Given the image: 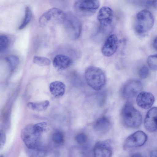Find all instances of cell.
<instances>
[{
    "instance_id": "6da1fadb",
    "label": "cell",
    "mask_w": 157,
    "mask_h": 157,
    "mask_svg": "<svg viewBox=\"0 0 157 157\" xmlns=\"http://www.w3.org/2000/svg\"><path fill=\"white\" fill-rule=\"evenodd\" d=\"M85 77L88 85L95 90H100L106 83V78L104 71L96 67H88L85 71Z\"/></svg>"
},
{
    "instance_id": "7a4b0ae2",
    "label": "cell",
    "mask_w": 157,
    "mask_h": 157,
    "mask_svg": "<svg viewBox=\"0 0 157 157\" xmlns=\"http://www.w3.org/2000/svg\"><path fill=\"white\" fill-rule=\"evenodd\" d=\"M121 115L124 124L128 127L136 128L141 124V114L130 103L127 102L124 105Z\"/></svg>"
},
{
    "instance_id": "3957f363",
    "label": "cell",
    "mask_w": 157,
    "mask_h": 157,
    "mask_svg": "<svg viewBox=\"0 0 157 157\" xmlns=\"http://www.w3.org/2000/svg\"><path fill=\"white\" fill-rule=\"evenodd\" d=\"M154 19L152 13L146 9L142 10L136 15L135 20L134 29L138 33H145L152 28Z\"/></svg>"
},
{
    "instance_id": "277c9868",
    "label": "cell",
    "mask_w": 157,
    "mask_h": 157,
    "mask_svg": "<svg viewBox=\"0 0 157 157\" xmlns=\"http://www.w3.org/2000/svg\"><path fill=\"white\" fill-rule=\"evenodd\" d=\"M42 134L35 128L33 125H28L22 130L21 137L28 149L35 150L39 148Z\"/></svg>"
},
{
    "instance_id": "5b68a950",
    "label": "cell",
    "mask_w": 157,
    "mask_h": 157,
    "mask_svg": "<svg viewBox=\"0 0 157 157\" xmlns=\"http://www.w3.org/2000/svg\"><path fill=\"white\" fill-rule=\"evenodd\" d=\"M99 6L98 0H78L75 2L74 8L79 15L87 17L94 13Z\"/></svg>"
},
{
    "instance_id": "8992f818",
    "label": "cell",
    "mask_w": 157,
    "mask_h": 157,
    "mask_svg": "<svg viewBox=\"0 0 157 157\" xmlns=\"http://www.w3.org/2000/svg\"><path fill=\"white\" fill-rule=\"evenodd\" d=\"M66 13L57 8L50 9L44 12L40 17L39 23L42 26L51 23H63Z\"/></svg>"
},
{
    "instance_id": "52a82bcc",
    "label": "cell",
    "mask_w": 157,
    "mask_h": 157,
    "mask_svg": "<svg viewBox=\"0 0 157 157\" xmlns=\"http://www.w3.org/2000/svg\"><path fill=\"white\" fill-rule=\"evenodd\" d=\"M63 23L74 39H77L79 37L82 30V24L75 16L70 13H66Z\"/></svg>"
},
{
    "instance_id": "ba28073f",
    "label": "cell",
    "mask_w": 157,
    "mask_h": 157,
    "mask_svg": "<svg viewBox=\"0 0 157 157\" xmlns=\"http://www.w3.org/2000/svg\"><path fill=\"white\" fill-rule=\"evenodd\" d=\"M147 140V135L143 131H138L128 136L123 144L124 149L142 146Z\"/></svg>"
},
{
    "instance_id": "9c48e42d",
    "label": "cell",
    "mask_w": 157,
    "mask_h": 157,
    "mask_svg": "<svg viewBox=\"0 0 157 157\" xmlns=\"http://www.w3.org/2000/svg\"><path fill=\"white\" fill-rule=\"evenodd\" d=\"M143 86L139 81L135 80L129 81L123 87L122 93L125 98L130 99L137 96L142 90Z\"/></svg>"
},
{
    "instance_id": "30bf717a",
    "label": "cell",
    "mask_w": 157,
    "mask_h": 157,
    "mask_svg": "<svg viewBox=\"0 0 157 157\" xmlns=\"http://www.w3.org/2000/svg\"><path fill=\"white\" fill-rule=\"evenodd\" d=\"M112 152L111 141L110 139L99 141L94 145V153L95 157H110Z\"/></svg>"
},
{
    "instance_id": "8fae6325",
    "label": "cell",
    "mask_w": 157,
    "mask_h": 157,
    "mask_svg": "<svg viewBox=\"0 0 157 157\" xmlns=\"http://www.w3.org/2000/svg\"><path fill=\"white\" fill-rule=\"evenodd\" d=\"M113 18V12L109 7L104 6L99 10L97 18L101 28L105 29L111 25Z\"/></svg>"
},
{
    "instance_id": "7c38bea8",
    "label": "cell",
    "mask_w": 157,
    "mask_h": 157,
    "mask_svg": "<svg viewBox=\"0 0 157 157\" xmlns=\"http://www.w3.org/2000/svg\"><path fill=\"white\" fill-rule=\"evenodd\" d=\"M118 40L117 36L114 34L110 35L104 44L101 52L103 55L106 57H110L116 52L117 48Z\"/></svg>"
},
{
    "instance_id": "4fadbf2b",
    "label": "cell",
    "mask_w": 157,
    "mask_h": 157,
    "mask_svg": "<svg viewBox=\"0 0 157 157\" xmlns=\"http://www.w3.org/2000/svg\"><path fill=\"white\" fill-rule=\"evenodd\" d=\"M145 128L152 132L157 129V107L151 108L147 112L144 121Z\"/></svg>"
},
{
    "instance_id": "5bb4252c",
    "label": "cell",
    "mask_w": 157,
    "mask_h": 157,
    "mask_svg": "<svg viewBox=\"0 0 157 157\" xmlns=\"http://www.w3.org/2000/svg\"><path fill=\"white\" fill-rule=\"evenodd\" d=\"M155 101L154 95L151 93L147 91L141 92L137 96L136 101L140 107L144 109L150 108Z\"/></svg>"
},
{
    "instance_id": "9a60e30c",
    "label": "cell",
    "mask_w": 157,
    "mask_h": 157,
    "mask_svg": "<svg viewBox=\"0 0 157 157\" xmlns=\"http://www.w3.org/2000/svg\"><path fill=\"white\" fill-rule=\"evenodd\" d=\"M71 59L65 55L59 54L54 58L53 64L56 68L60 70H65L69 67L72 64Z\"/></svg>"
},
{
    "instance_id": "2e32d148",
    "label": "cell",
    "mask_w": 157,
    "mask_h": 157,
    "mask_svg": "<svg viewBox=\"0 0 157 157\" xmlns=\"http://www.w3.org/2000/svg\"><path fill=\"white\" fill-rule=\"evenodd\" d=\"M111 125V122L109 119L106 117L103 116L96 121L93 125V128L98 132L104 133L109 130Z\"/></svg>"
},
{
    "instance_id": "e0dca14e",
    "label": "cell",
    "mask_w": 157,
    "mask_h": 157,
    "mask_svg": "<svg viewBox=\"0 0 157 157\" xmlns=\"http://www.w3.org/2000/svg\"><path fill=\"white\" fill-rule=\"evenodd\" d=\"M51 94L56 98H59L63 95L66 89L65 85L59 81H55L51 82L49 86Z\"/></svg>"
},
{
    "instance_id": "ac0fdd59",
    "label": "cell",
    "mask_w": 157,
    "mask_h": 157,
    "mask_svg": "<svg viewBox=\"0 0 157 157\" xmlns=\"http://www.w3.org/2000/svg\"><path fill=\"white\" fill-rule=\"evenodd\" d=\"M49 105V101L45 100L38 102H29L27 104L28 107L30 109L37 111L45 110Z\"/></svg>"
},
{
    "instance_id": "d6986e66",
    "label": "cell",
    "mask_w": 157,
    "mask_h": 157,
    "mask_svg": "<svg viewBox=\"0 0 157 157\" xmlns=\"http://www.w3.org/2000/svg\"><path fill=\"white\" fill-rule=\"evenodd\" d=\"M33 17L31 10L29 6L26 7L25 10L24 18L21 25L18 27L20 30L25 28L31 21Z\"/></svg>"
},
{
    "instance_id": "ffe728a7",
    "label": "cell",
    "mask_w": 157,
    "mask_h": 157,
    "mask_svg": "<svg viewBox=\"0 0 157 157\" xmlns=\"http://www.w3.org/2000/svg\"><path fill=\"white\" fill-rule=\"evenodd\" d=\"M33 61L34 63L41 66H49L51 63V61L49 59L43 56H35Z\"/></svg>"
},
{
    "instance_id": "44dd1931",
    "label": "cell",
    "mask_w": 157,
    "mask_h": 157,
    "mask_svg": "<svg viewBox=\"0 0 157 157\" xmlns=\"http://www.w3.org/2000/svg\"><path fill=\"white\" fill-rule=\"evenodd\" d=\"M6 59L10 69L11 71L15 69L18 64L19 59L16 56H9L6 58Z\"/></svg>"
},
{
    "instance_id": "7402d4cb",
    "label": "cell",
    "mask_w": 157,
    "mask_h": 157,
    "mask_svg": "<svg viewBox=\"0 0 157 157\" xmlns=\"http://www.w3.org/2000/svg\"><path fill=\"white\" fill-rule=\"evenodd\" d=\"M147 63L151 69L157 71V54L149 56L147 59Z\"/></svg>"
},
{
    "instance_id": "603a6c76",
    "label": "cell",
    "mask_w": 157,
    "mask_h": 157,
    "mask_svg": "<svg viewBox=\"0 0 157 157\" xmlns=\"http://www.w3.org/2000/svg\"><path fill=\"white\" fill-rule=\"evenodd\" d=\"M8 39L7 36L4 35L0 36V51L3 52L8 47Z\"/></svg>"
},
{
    "instance_id": "cb8c5ba5",
    "label": "cell",
    "mask_w": 157,
    "mask_h": 157,
    "mask_svg": "<svg viewBox=\"0 0 157 157\" xmlns=\"http://www.w3.org/2000/svg\"><path fill=\"white\" fill-rule=\"evenodd\" d=\"M54 142L58 144H61L64 141V136L60 132H58L54 133L52 136Z\"/></svg>"
},
{
    "instance_id": "d4e9b609",
    "label": "cell",
    "mask_w": 157,
    "mask_h": 157,
    "mask_svg": "<svg viewBox=\"0 0 157 157\" xmlns=\"http://www.w3.org/2000/svg\"><path fill=\"white\" fill-rule=\"evenodd\" d=\"M149 73L148 68L145 66H144L140 68L139 70L138 75L140 78L142 79H144L148 76Z\"/></svg>"
},
{
    "instance_id": "484cf974",
    "label": "cell",
    "mask_w": 157,
    "mask_h": 157,
    "mask_svg": "<svg viewBox=\"0 0 157 157\" xmlns=\"http://www.w3.org/2000/svg\"><path fill=\"white\" fill-rule=\"evenodd\" d=\"M33 125L37 131L42 134L46 130L47 126V124L46 122H42L36 123Z\"/></svg>"
},
{
    "instance_id": "4316f807",
    "label": "cell",
    "mask_w": 157,
    "mask_h": 157,
    "mask_svg": "<svg viewBox=\"0 0 157 157\" xmlns=\"http://www.w3.org/2000/svg\"><path fill=\"white\" fill-rule=\"evenodd\" d=\"M75 139L78 143L79 144H83L87 142V137L85 134L81 133L76 136Z\"/></svg>"
},
{
    "instance_id": "83f0119b",
    "label": "cell",
    "mask_w": 157,
    "mask_h": 157,
    "mask_svg": "<svg viewBox=\"0 0 157 157\" xmlns=\"http://www.w3.org/2000/svg\"><path fill=\"white\" fill-rule=\"evenodd\" d=\"M6 137L4 131H0V148L2 149L3 147L6 142Z\"/></svg>"
},
{
    "instance_id": "f1b7e54d",
    "label": "cell",
    "mask_w": 157,
    "mask_h": 157,
    "mask_svg": "<svg viewBox=\"0 0 157 157\" xmlns=\"http://www.w3.org/2000/svg\"><path fill=\"white\" fill-rule=\"evenodd\" d=\"M51 2L54 5L57 6L59 5L62 2L63 0H50Z\"/></svg>"
},
{
    "instance_id": "f546056e",
    "label": "cell",
    "mask_w": 157,
    "mask_h": 157,
    "mask_svg": "<svg viewBox=\"0 0 157 157\" xmlns=\"http://www.w3.org/2000/svg\"><path fill=\"white\" fill-rule=\"evenodd\" d=\"M152 45L154 48L157 50V36L154 39L152 43Z\"/></svg>"
},
{
    "instance_id": "4dcf8cb0",
    "label": "cell",
    "mask_w": 157,
    "mask_h": 157,
    "mask_svg": "<svg viewBox=\"0 0 157 157\" xmlns=\"http://www.w3.org/2000/svg\"><path fill=\"white\" fill-rule=\"evenodd\" d=\"M150 157H157V150H155L152 151L150 154Z\"/></svg>"
},
{
    "instance_id": "1f68e13d",
    "label": "cell",
    "mask_w": 157,
    "mask_h": 157,
    "mask_svg": "<svg viewBox=\"0 0 157 157\" xmlns=\"http://www.w3.org/2000/svg\"><path fill=\"white\" fill-rule=\"evenodd\" d=\"M152 3L154 7L157 10V0H153Z\"/></svg>"
},
{
    "instance_id": "d6a6232c",
    "label": "cell",
    "mask_w": 157,
    "mask_h": 157,
    "mask_svg": "<svg viewBox=\"0 0 157 157\" xmlns=\"http://www.w3.org/2000/svg\"><path fill=\"white\" fill-rule=\"evenodd\" d=\"M133 155H132L133 156H140V155L138 153L135 154Z\"/></svg>"
}]
</instances>
